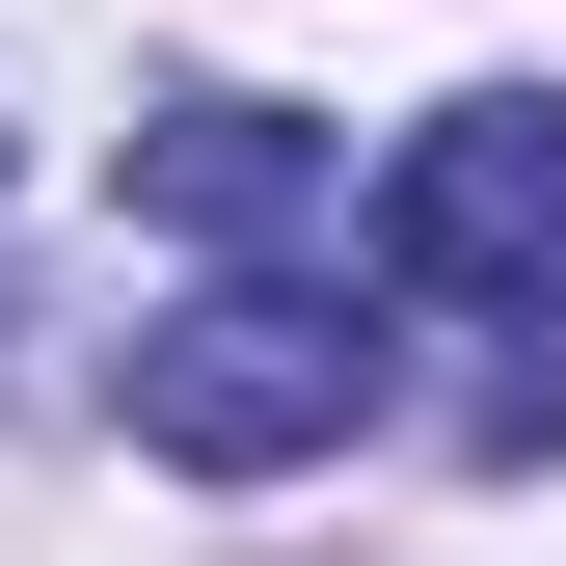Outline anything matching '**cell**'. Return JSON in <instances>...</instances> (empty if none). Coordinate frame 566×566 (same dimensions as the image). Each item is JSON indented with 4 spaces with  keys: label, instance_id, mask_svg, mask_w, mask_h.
I'll list each match as a JSON object with an SVG mask.
<instances>
[{
    "label": "cell",
    "instance_id": "obj_1",
    "mask_svg": "<svg viewBox=\"0 0 566 566\" xmlns=\"http://www.w3.org/2000/svg\"><path fill=\"white\" fill-rule=\"evenodd\" d=\"M350 405H378V324H350L324 270H217V297L135 324V459H189V485H297V459H350Z\"/></svg>",
    "mask_w": 566,
    "mask_h": 566
},
{
    "label": "cell",
    "instance_id": "obj_2",
    "mask_svg": "<svg viewBox=\"0 0 566 566\" xmlns=\"http://www.w3.org/2000/svg\"><path fill=\"white\" fill-rule=\"evenodd\" d=\"M378 270L459 324H566V82H485L378 163Z\"/></svg>",
    "mask_w": 566,
    "mask_h": 566
},
{
    "label": "cell",
    "instance_id": "obj_3",
    "mask_svg": "<svg viewBox=\"0 0 566 566\" xmlns=\"http://www.w3.org/2000/svg\"><path fill=\"white\" fill-rule=\"evenodd\" d=\"M135 189H163V217H189V243H217V270H297V243L350 217V163H324V135H297V108H243V82H217V108H163V135H135Z\"/></svg>",
    "mask_w": 566,
    "mask_h": 566
}]
</instances>
